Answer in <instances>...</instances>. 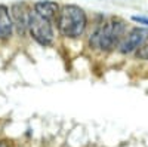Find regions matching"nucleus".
<instances>
[{"label":"nucleus","instance_id":"nucleus-1","mask_svg":"<svg viewBox=\"0 0 148 147\" xmlns=\"http://www.w3.org/2000/svg\"><path fill=\"white\" fill-rule=\"evenodd\" d=\"M127 33L126 21L119 17H111L110 19L101 22L90 36V48L101 52H110L119 48L125 34Z\"/></svg>","mask_w":148,"mask_h":147},{"label":"nucleus","instance_id":"nucleus-2","mask_svg":"<svg viewBox=\"0 0 148 147\" xmlns=\"http://www.w3.org/2000/svg\"><path fill=\"white\" fill-rule=\"evenodd\" d=\"M56 26L61 36L68 39H79L86 30L88 17L80 6L64 5L62 8H59V14L56 17Z\"/></svg>","mask_w":148,"mask_h":147},{"label":"nucleus","instance_id":"nucleus-3","mask_svg":"<svg viewBox=\"0 0 148 147\" xmlns=\"http://www.w3.org/2000/svg\"><path fill=\"white\" fill-rule=\"evenodd\" d=\"M28 31L31 37L42 46H51L55 39V33L52 22L36 14L34 10H30V18H28Z\"/></svg>","mask_w":148,"mask_h":147},{"label":"nucleus","instance_id":"nucleus-4","mask_svg":"<svg viewBox=\"0 0 148 147\" xmlns=\"http://www.w3.org/2000/svg\"><path fill=\"white\" fill-rule=\"evenodd\" d=\"M145 42H148V28L144 27H132L126 34L123 40L119 45V52L123 55L135 54L138 48H141Z\"/></svg>","mask_w":148,"mask_h":147},{"label":"nucleus","instance_id":"nucleus-5","mask_svg":"<svg viewBox=\"0 0 148 147\" xmlns=\"http://www.w3.org/2000/svg\"><path fill=\"white\" fill-rule=\"evenodd\" d=\"M10 19L14 24V28L19 36H24L28 31V18H30V9L27 3L18 2L10 6Z\"/></svg>","mask_w":148,"mask_h":147},{"label":"nucleus","instance_id":"nucleus-6","mask_svg":"<svg viewBox=\"0 0 148 147\" xmlns=\"http://www.w3.org/2000/svg\"><path fill=\"white\" fill-rule=\"evenodd\" d=\"M34 12L52 22L59 14V5L52 0H40V2L34 3Z\"/></svg>","mask_w":148,"mask_h":147},{"label":"nucleus","instance_id":"nucleus-7","mask_svg":"<svg viewBox=\"0 0 148 147\" xmlns=\"http://www.w3.org/2000/svg\"><path fill=\"white\" fill-rule=\"evenodd\" d=\"M14 31V24L10 19L9 9L5 5H0V39H9Z\"/></svg>","mask_w":148,"mask_h":147},{"label":"nucleus","instance_id":"nucleus-8","mask_svg":"<svg viewBox=\"0 0 148 147\" xmlns=\"http://www.w3.org/2000/svg\"><path fill=\"white\" fill-rule=\"evenodd\" d=\"M135 57L139 59H148V42H145L141 48L135 51Z\"/></svg>","mask_w":148,"mask_h":147},{"label":"nucleus","instance_id":"nucleus-9","mask_svg":"<svg viewBox=\"0 0 148 147\" xmlns=\"http://www.w3.org/2000/svg\"><path fill=\"white\" fill-rule=\"evenodd\" d=\"M132 21L138 22V24H144V26L148 27V18L147 17H139V15H133L132 17Z\"/></svg>","mask_w":148,"mask_h":147},{"label":"nucleus","instance_id":"nucleus-10","mask_svg":"<svg viewBox=\"0 0 148 147\" xmlns=\"http://www.w3.org/2000/svg\"><path fill=\"white\" fill-rule=\"evenodd\" d=\"M0 147H6V144H5L3 141H0Z\"/></svg>","mask_w":148,"mask_h":147}]
</instances>
